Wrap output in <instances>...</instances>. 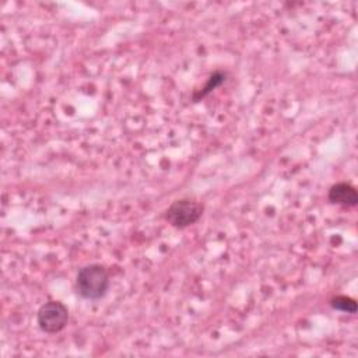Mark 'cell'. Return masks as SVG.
Masks as SVG:
<instances>
[{
    "label": "cell",
    "instance_id": "6da1fadb",
    "mask_svg": "<svg viewBox=\"0 0 358 358\" xmlns=\"http://www.w3.org/2000/svg\"><path fill=\"white\" fill-rule=\"evenodd\" d=\"M76 288L84 299H99L109 288V274L101 264H88L80 268L76 278Z\"/></svg>",
    "mask_w": 358,
    "mask_h": 358
},
{
    "label": "cell",
    "instance_id": "7a4b0ae2",
    "mask_svg": "<svg viewBox=\"0 0 358 358\" xmlns=\"http://www.w3.org/2000/svg\"><path fill=\"white\" fill-rule=\"evenodd\" d=\"M203 211L204 207L201 203L190 199H182L173 201L169 206L165 218L172 227L185 228L199 221V218L203 215Z\"/></svg>",
    "mask_w": 358,
    "mask_h": 358
},
{
    "label": "cell",
    "instance_id": "3957f363",
    "mask_svg": "<svg viewBox=\"0 0 358 358\" xmlns=\"http://www.w3.org/2000/svg\"><path fill=\"white\" fill-rule=\"evenodd\" d=\"M38 326L45 333H57L63 330L69 322V310L60 301H49L43 303L36 313Z\"/></svg>",
    "mask_w": 358,
    "mask_h": 358
},
{
    "label": "cell",
    "instance_id": "277c9868",
    "mask_svg": "<svg viewBox=\"0 0 358 358\" xmlns=\"http://www.w3.org/2000/svg\"><path fill=\"white\" fill-rule=\"evenodd\" d=\"M327 197L329 201H331L333 204H340L344 207H355L358 204L357 190L345 182L333 185L329 190Z\"/></svg>",
    "mask_w": 358,
    "mask_h": 358
},
{
    "label": "cell",
    "instance_id": "5b68a950",
    "mask_svg": "<svg viewBox=\"0 0 358 358\" xmlns=\"http://www.w3.org/2000/svg\"><path fill=\"white\" fill-rule=\"evenodd\" d=\"M224 81H225V73H222V71H215V73H213V74L208 77L206 85H204L200 91H197V92L193 95V99H194V101H199V99L204 98V96L208 95L213 90H215L218 85H221Z\"/></svg>",
    "mask_w": 358,
    "mask_h": 358
},
{
    "label": "cell",
    "instance_id": "8992f818",
    "mask_svg": "<svg viewBox=\"0 0 358 358\" xmlns=\"http://www.w3.org/2000/svg\"><path fill=\"white\" fill-rule=\"evenodd\" d=\"M330 305L333 309L341 310V312H347V313H355L357 312V302L345 295H337L334 298H331Z\"/></svg>",
    "mask_w": 358,
    "mask_h": 358
}]
</instances>
